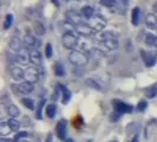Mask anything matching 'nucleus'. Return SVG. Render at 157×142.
I'll list each match as a JSON object with an SVG mask.
<instances>
[{
    "label": "nucleus",
    "mask_w": 157,
    "mask_h": 142,
    "mask_svg": "<svg viewBox=\"0 0 157 142\" xmlns=\"http://www.w3.org/2000/svg\"><path fill=\"white\" fill-rule=\"evenodd\" d=\"M45 104V101L44 100H41L40 101V103H39V107H38V111H37V117L39 118H41V108H43V105Z\"/></svg>",
    "instance_id": "obj_40"
},
{
    "label": "nucleus",
    "mask_w": 157,
    "mask_h": 142,
    "mask_svg": "<svg viewBox=\"0 0 157 142\" xmlns=\"http://www.w3.org/2000/svg\"><path fill=\"white\" fill-rule=\"evenodd\" d=\"M75 29H76V31L78 32L79 34L85 36V37H91V36H94V33L96 32L90 25H86V24H84V23L75 26Z\"/></svg>",
    "instance_id": "obj_9"
},
{
    "label": "nucleus",
    "mask_w": 157,
    "mask_h": 142,
    "mask_svg": "<svg viewBox=\"0 0 157 142\" xmlns=\"http://www.w3.org/2000/svg\"><path fill=\"white\" fill-rule=\"evenodd\" d=\"M5 58H6V62L10 64L17 62V55L12 53V52H6V53H5Z\"/></svg>",
    "instance_id": "obj_34"
},
{
    "label": "nucleus",
    "mask_w": 157,
    "mask_h": 142,
    "mask_svg": "<svg viewBox=\"0 0 157 142\" xmlns=\"http://www.w3.org/2000/svg\"><path fill=\"white\" fill-rule=\"evenodd\" d=\"M80 14L84 17V18H86V19L90 20L96 13H94V10L91 6H84V7L82 8V13Z\"/></svg>",
    "instance_id": "obj_20"
},
{
    "label": "nucleus",
    "mask_w": 157,
    "mask_h": 142,
    "mask_svg": "<svg viewBox=\"0 0 157 142\" xmlns=\"http://www.w3.org/2000/svg\"><path fill=\"white\" fill-rule=\"evenodd\" d=\"M30 56H31V51H29V47H24L23 50H20L17 55V62L21 64H27L29 61L31 62Z\"/></svg>",
    "instance_id": "obj_10"
},
{
    "label": "nucleus",
    "mask_w": 157,
    "mask_h": 142,
    "mask_svg": "<svg viewBox=\"0 0 157 142\" xmlns=\"http://www.w3.org/2000/svg\"><path fill=\"white\" fill-rule=\"evenodd\" d=\"M141 56H142V58H143V61H144L145 66L151 68V66H154V65H155V63H156V59H155V56L152 55L151 52H148V51L142 50Z\"/></svg>",
    "instance_id": "obj_12"
},
{
    "label": "nucleus",
    "mask_w": 157,
    "mask_h": 142,
    "mask_svg": "<svg viewBox=\"0 0 157 142\" xmlns=\"http://www.w3.org/2000/svg\"><path fill=\"white\" fill-rule=\"evenodd\" d=\"M110 142H118L117 140H112V141H110Z\"/></svg>",
    "instance_id": "obj_47"
},
{
    "label": "nucleus",
    "mask_w": 157,
    "mask_h": 142,
    "mask_svg": "<svg viewBox=\"0 0 157 142\" xmlns=\"http://www.w3.org/2000/svg\"><path fill=\"white\" fill-rule=\"evenodd\" d=\"M17 89H18V93H19V94L29 95L34 90V87H33V83H30V82H21V83L17 87Z\"/></svg>",
    "instance_id": "obj_13"
},
{
    "label": "nucleus",
    "mask_w": 157,
    "mask_h": 142,
    "mask_svg": "<svg viewBox=\"0 0 157 142\" xmlns=\"http://www.w3.org/2000/svg\"><path fill=\"white\" fill-rule=\"evenodd\" d=\"M21 102H23V104L27 109H30V110H33V109H34V103H33V100H32V98L25 97V98L21 100Z\"/></svg>",
    "instance_id": "obj_31"
},
{
    "label": "nucleus",
    "mask_w": 157,
    "mask_h": 142,
    "mask_svg": "<svg viewBox=\"0 0 157 142\" xmlns=\"http://www.w3.org/2000/svg\"><path fill=\"white\" fill-rule=\"evenodd\" d=\"M102 39L103 44L109 50H116L118 47L117 37L113 36L111 32H104V33H102Z\"/></svg>",
    "instance_id": "obj_2"
},
{
    "label": "nucleus",
    "mask_w": 157,
    "mask_h": 142,
    "mask_svg": "<svg viewBox=\"0 0 157 142\" xmlns=\"http://www.w3.org/2000/svg\"><path fill=\"white\" fill-rule=\"evenodd\" d=\"M115 6H116V8H117V12H119V13H124L126 7H128V1H126V0H117Z\"/></svg>",
    "instance_id": "obj_25"
},
{
    "label": "nucleus",
    "mask_w": 157,
    "mask_h": 142,
    "mask_svg": "<svg viewBox=\"0 0 157 142\" xmlns=\"http://www.w3.org/2000/svg\"><path fill=\"white\" fill-rule=\"evenodd\" d=\"M65 17L75 26H77L79 24H83V16L79 14L77 11H67V12H65Z\"/></svg>",
    "instance_id": "obj_7"
},
{
    "label": "nucleus",
    "mask_w": 157,
    "mask_h": 142,
    "mask_svg": "<svg viewBox=\"0 0 157 142\" xmlns=\"http://www.w3.org/2000/svg\"><path fill=\"white\" fill-rule=\"evenodd\" d=\"M56 134L60 140H65L66 139V121L65 120H60L57 126H56Z\"/></svg>",
    "instance_id": "obj_11"
},
{
    "label": "nucleus",
    "mask_w": 157,
    "mask_h": 142,
    "mask_svg": "<svg viewBox=\"0 0 157 142\" xmlns=\"http://www.w3.org/2000/svg\"><path fill=\"white\" fill-rule=\"evenodd\" d=\"M45 112H46L48 118H53L56 116V112H57V107L55 104H48L45 108Z\"/></svg>",
    "instance_id": "obj_24"
},
{
    "label": "nucleus",
    "mask_w": 157,
    "mask_h": 142,
    "mask_svg": "<svg viewBox=\"0 0 157 142\" xmlns=\"http://www.w3.org/2000/svg\"><path fill=\"white\" fill-rule=\"evenodd\" d=\"M19 142H29V141H26V140H21V141H19Z\"/></svg>",
    "instance_id": "obj_46"
},
{
    "label": "nucleus",
    "mask_w": 157,
    "mask_h": 142,
    "mask_svg": "<svg viewBox=\"0 0 157 142\" xmlns=\"http://www.w3.org/2000/svg\"><path fill=\"white\" fill-rule=\"evenodd\" d=\"M89 142H91V141H89Z\"/></svg>",
    "instance_id": "obj_50"
},
{
    "label": "nucleus",
    "mask_w": 157,
    "mask_h": 142,
    "mask_svg": "<svg viewBox=\"0 0 157 142\" xmlns=\"http://www.w3.org/2000/svg\"><path fill=\"white\" fill-rule=\"evenodd\" d=\"M63 46L66 47V49H75V47L77 46V44H78V38L72 33V32H65V34L63 36Z\"/></svg>",
    "instance_id": "obj_3"
},
{
    "label": "nucleus",
    "mask_w": 157,
    "mask_h": 142,
    "mask_svg": "<svg viewBox=\"0 0 157 142\" xmlns=\"http://www.w3.org/2000/svg\"><path fill=\"white\" fill-rule=\"evenodd\" d=\"M140 19H141V10H140V7H135L132 10V13H131V23H132V25L138 26Z\"/></svg>",
    "instance_id": "obj_18"
},
{
    "label": "nucleus",
    "mask_w": 157,
    "mask_h": 142,
    "mask_svg": "<svg viewBox=\"0 0 157 142\" xmlns=\"http://www.w3.org/2000/svg\"><path fill=\"white\" fill-rule=\"evenodd\" d=\"M112 1H117V0H112Z\"/></svg>",
    "instance_id": "obj_48"
},
{
    "label": "nucleus",
    "mask_w": 157,
    "mask_h": 142,
    "mask_svg": "<svg viewBox=\"0 0 157 142\" xmlns=\"http://www.w3.org/2000/svg\"><path fill=\"white\" fill-rule=\"evenodd\" d=\"M66 1H69V0H66Z\"/></svg>",
    "instance_id": "obj_49"
},
{
    "label": "nucleus",
    "mask_w": 157,
    "mask_h": 142,
    "mask_svg": "<svg viewBox=\"0 0 157 142\" xmlns=\"http://www.w3.org/2000/svg\"><path fill=\"white\" fill-rule=\"evenodd\" d=\"M33 29H34V32L38 36H44L45 34V27H44V25L40 22H36L34 25H33Z\"/></svg>",
    "instance_id": "obj_28"
},
{
    "label": "nucleus",
    "mask_w": 157,
    "mask_h": 142,
    "mask_svg": "<svg viewBox=\"0 0 157 142\" xmlns=\"http://www.w3.org/2000/svg\"><path fill=\"white\" fill-rule=\"evenodd\" d=\"M12 23H13V16H12L11 13H8L7 16H6V18H5V22H4V29H5V30L10 29Z\"/></svg>",
    "instance_id": "obj_33"
},
{
    "label": "nucleus",
    "mask_w": 157,
    "mask_h": 142,
    "mask_svg": "<svg viewBox=\"0 0 157 142\" xmlns=\"http://www.w3.org/2000/svg\"><path fill=\"white\" fill-rule=\"evenodd\" d=\"M66 142H73V140H71V139H67V140H66Z\"/></svg>",
    "instance_id": "obj_44"
},
{
    "label": "nucleus",
    "mask_w": 157,
    "mask_h": 142,
    "mask_svg": "<svg viewBox=\"0 0 157 142\" xmlns=\"http://www.w3.org/2000/svg\"><path fill=\"white\" fill-rule=\"evenodd\" d=\"M64 66L62 63H57L55 65V75L56 76H59V77H62V76H64Z\"/></svg>",
    "instance_id": "obj_30"
},
{
    "label": "nucleus",
    "mask_w": 157,
    "mask_h": 142,
    "mask_svg": "<svg viewBox=\"0 0 157 142\" xmlns=\"http://www.w3.org/2000/svg\"><path fill=\"white\" fill-rule=\"evenodd\" d=\"M85 85L94 90H98V91H106L105 90V85L103 84L99 79L97 78H86L85 79Z\"/></svg>",
    "instance_id": "obj_8"
},
{
    "label": "nucleus",
    "mask_w": 157,
    "mask_h": 142,
    "mask_svg": "<svg viewBox=\"0 0 157 142\" xmlns=\"http://www.w3.org/2000/svg\"><path fill=\"white\" fill-rule=\"evenodd\" d=\"M112 105L115 107L116 111H118L119 114H129V112H132V110H134L132 105L126 104V103L122 102V101H119L117 98L112 101Z\"/></svg>",
    "instance_id": "obj_5"
},
{
    "label": "nucleus",
    "mask_w": 157,
    "mask_h": 142,
    "mask_svg": "<svg viewBox=\"0 0 157 142\" xmlns=\"http://www.w3.org/2000/svg\"><path fill=\"white\" fill-rule=\"evenodd\" d=\"M53 2L57 4V6H59V1H58V0H53Z\"/></svg>",
    "instance_id": "obj_43"
},
{
    "label": "nucleus",
    "mask_w": 157,
    "mask_h": 142,
    "mask_svg": "<svg viewBox=\"0 0 157 142\" xmlns=\"http://www.w3.org/2000/svg\"><path fill=\"white\" fill-rule=\"evenodd\" d=\"M27 136V133L26 132H19L18 134H16V136H14V139H13V141L14 142H19L23 140V137H26Z\"/></svg>",
    "instance_id": "obj_35"
},
{
    "label": "nucleus",
    "mask_w": 157,
    "mask_h": 142,
    "mask_svg": "<svg viewBox=\"0 0 157 142\" xmlns=\"http://www.w3.org/2000/svg\"><path fill=\"white\" fill-rule=\"evenodd\" d=\"M69 61H70L73 65L82 68V66H85L87 64L89 58H87V56L85 55V53H83L82 51L72 50L70 52V55H69Z\"/></svg>",
    "instance_id": "obj_1"
},
{
    "label": "nucleus",
    "mask_w": 157,
    "mask_h": 142,
    "mask_svg": "<svg viewBox=\"0 0 157 142\" xmlns=\"http://www.w3.org/2000/svg\"><path fill=\"white\" fill-rule=\"evenodd\" d=\"M106 25V20L103 18L99 13H96L91 19H90V26L94 31H102Z\"/></svg>",
    "instance_id": "obj_4"
},
{
    "label": "nucleus",
    "mask_w": 157,
    "mask_h": 142,
    "mask_svg": "<svg viewBox=\"0 0 157 142\" xmlns=\"http://www.w3.org/2000/svg\"><path fill=\"white\" fill-rule=\"evenodd\" d=\"M156 96H157V83L154 84V85H151V87H149L145 90V97H148V98H154V97H156Z\"/></svg>",
    "instance_id": "obj_23"
},
{
    "label": "nucleus",
    "mask_w": 157,
    "mask_h": 142,
    "mask_svg": "<svg viewBox=\"0 0 157 142\" xmlns=\"http://www.w3.org/2000/svg\"><path fill=\"white\" fill-rule=\"evenodd\" d=\"M24 44H25V46L30 49V47L39 46L40 41L36 39V38H34L33 36H31V34H27V36L25 37V39H24Z\"/></svg>",
    "instance_id": "obj_16"
},
{
    "label": "nucleus",
    "mask_w": 157,
    "mask_h": 142,
    "mask_svg": "<svg viewBox=\"0 0 157 142\" xmlns=\"http://www.w3.org/2000/svg\"><path fill=\"white\" fill-rule=\"evenodd\" d=\"M101 4L105 7H112L116 5V1H112V0H101Z\"/></svg>",
    "instance_id": "obj_38"
},
{
    "label": "nucleus",
    "mask_w": 157,
    "mask_h": 142,
    "mask_svg": "<svg viewBox=\"0 0 157 142\" xmlns=\"http://www.w3.org/2000/svg\"><path fill=\"white\" fill-rule=\"evenodd\" d=\"M156 123H157L156 120L154 118V120H151L149 123L147 124V127H145V137H147V139L150 136V132L152 133V132L155 130V128H156Z\"/></svg>",
    "instance_id": "obj_26"
},
{
    "label": "nucleus",
    "mask_w": 157,
    "mask_h": 142,
    "mask_svg": "<svg viewBox=\"0 0 157 142\" xmlns=\"http://www.w3.org/2000/svg\"><path fill=\"white\" fill-rule=\"evenodd\" d=\"M24 44L21 40L19 39L18 37H13V38H11L10 41H8V46L11 50H13V51H20V50H23L24 49Z\"/></svg>",
    "instance_id": "obj_14"
},
{
    "label": "nucleus",
    "mask_w": 157,
    "mask_h": 142,
    "mask_svg": "<svg viewBox=\"0 0 157 142\" xmlns=\"http://www.w3.org/2000/svg\"><path fill=\"white\" fill-rule=\"evenodd\" d=\"M12 132L11 127L8 124V122H1L0 123V135L1 136H7Z\"/></svg>",
    "instance_id": "obj_22"
},
{
    "label": "nucleus",
    "mask_w": 157,
    "mask_h": 142,
    "mask_svg": "<svg viewBox=\"0 0 157 142\" xmlns=\"http://www.w3.org/2000/svg\"><path fill=\"white\" fill-rule=\"evenodd\" d=\"M132 142H138V136L137 135H135L134 139H132Z\"/></svg>",
    "instance_id": "obj_42"
},
{
    "label": "nucleus",
    "mask_w": 157,
    "mask_h": 142,
    "mask_svg": "<svg viewBox=\"0 0 157 142\" xmlns=\"http://www.w3.org/2000/svg\"><path fill=\"white\" fill-rule=\"evenodd\" d=\"M145 43H147L149 46H157V37L155 34L148 33L147 37H145Z\"/></svg>",
    "instance_id": "obj_29"
},
{
    "label": "nucleus",
    "mask_w": 157,
    "mask_h": 142,
    "mask_svg": "<svg viewBox=\"0 0 157 142\" xmlns=\"http://www.w3.org/2000/svg\"><path fill=\"white\" fill-rule=\"evenodd\" d=\"M6 110H7V114L11 116V117H17V116H19V114H20V111L18 109V107L14 105V104H8L7 108H6Z\"/></svg>",
    "instance_id": "obj_21"
},
{
    "label": "nucleus",
    "mask_w": 157,
    "mask_h": 142,
    "mask_svg": "<svg viewBox=\"0 0 157 142\" xmlns=\"http://www.w3.org/2000/svg\"><path fill=\"white\" fill-rule=\"evenodd\" d=\"M45 142H52V136H51V135H48V136H47V139H46V141Z\"/></svg>",
    "instance_id": "obj_41"
},
{
    "label": "nucleus",
    "mask_w": 157,
    "mask_h": 142,
    "mask_svg": "<svg viewBox=\"0 0 157 142\" xmlns=\"http://www.w3.org/2000/svg\"><path fill=\"white\" fill-rule=\"evenodd\" d=\"M154 8H155V12H156V13H157V4H156V5H155V7H154Z\"/></svg>",
    "instance_id": "obj_45"
},
{
    "label": "nucleus",
    "mask_w": 157,
    "mask_h": 142,
    "mask_svg": "<svg viewBox=\"0 0 157 142\" xmlns=\"http://www.w3.org/2000/svg\"><path fill=\"white\" fill-rule=\"evenodd\" d=\"M145 24L148 26V29L150 30H156L157 29V16L150 13L147 16V19H145Z\"/></svg>",
    "instance_id": "obj_15"
},
{
    "label": "nucleus",
    "mask_w": 157,
    "mask_h": 142,
    "mask_svg": "<svg viewBox=\"0 0 157 142\" xmlns=\"http://www.w3.org/2000/svg\"><path fill=\"white\" fill-rule=\"evenodd\" d=\"M147 107H148V103H147V101L142 100L141 102L137 104V110H138V111H144L145 109H147Z\"/></svg>",
    "instance_id": "obj_37"
},
{
    "label": "nucleus",
    "mask_w": 157,
    "mask_h": 142,
    "mask_svg": "<svg viewBox=\"0 0 157 142\" xmlns=\"http://www.w3.org/2000/svg\"><path fill=\"white\" fill-rule=\"evenodd\" d=\"M59 88L62 89V94H63V103L64 104L69 103V101L71 100V91L67 88L63 87V85H59Z\"/></svg>",
    "instance_id": "obj_27"
},
{
    "label": "nucleus",
    "mask_w": 157,
    "mask_h": 142,
    "mask_svg": "<svg viewBox=\"0 0 157 142\" xmlns=\"http://www.w3.org/2000/svg\"><path fill=\"white\" fill-rule=\"evenodd\" d=\"M52 53H53V50H52V45L50 43H47L46 47H45V55H46L47 58H51L52 57Z\"/></svg>",
    "instance_id": "obj_36"
},
{
    "label": "nucleus",
    "mask_w": 157,
    "mask_h": 142,
    "mask_svg": "<svg viewBox=\"0 0 157 142\" xmlns=\"http://www.w3.org/2000/svg\"><path fill=\"white\" fill-rule=\"evenodd\" d=\"M8 124L11 127V129L13 130V132H18L19 129H20V124H19V122L14 120V118H11L10 121H8Z\"/></svg>",
    "instance_id": "obj_32"
},
{
    "label": "nucleus",
    "mask_w": 157,
    "mask_h": 142,
    "mask_svg": "<svg viewBox=\"0 0 157 142\" xmlns=\"http://www.w3.org/2000/svg\"><path fill=\"white\" fill-rule=\"evenodd\" d=\"M11 76L16 81H21L23 78H25V71L23 69H20L19 66H14L11 70Z\"/></svg>",
    "instance_id": "obj_17"
},
{
    "label": "nucleus",
    "mask_w": 157,
    "mask_h": 142,
    "mask_svg": "<svg viewBox=\"0 0 157 142\" xmlns=\"http://www.w3.org/2000/svg\"><path fill=\"white\" fill-rule=\"evenodd\" d=\"M39 73L40 71L34 68V66H30L25 70V79L26 82H30V83H36L39 81Z\"/></svg>",
    "instance_id": "obj_6"
},
{
    "label": "nucleus",
    "mask_w": 157,
    "mask_h": 142,
    "mask_svg": "<svg viewBox=\"0 0 157 142\" xmlns=\"http://www.w3.org/2000/svg\"><path fill=\"white\" fill-rule=\"evenodd\" d=\"M30 58H31V62L34 65H41V53H40L38 50H34V51H31V56H30Z\"/></svg>",
    "instance_id": "obj_19"
},
{
    "label": "nucleus",
    "mask_w": 157,
    "mask_h": 142,
    "mask_svg": "<svg viewBox=\"0 0 157 142\" xmlns=\"http://www.w3.org/2000/svg\"><path fill=\"white\" fill-rule=\"evenodd\" d=\"M90 52H91V55L92 57H96V58H99V57H103V53L101 50H98V49H92V50H90Z\"/></svg>",
    "instance_id": "obj_39"
}]
</instances>
